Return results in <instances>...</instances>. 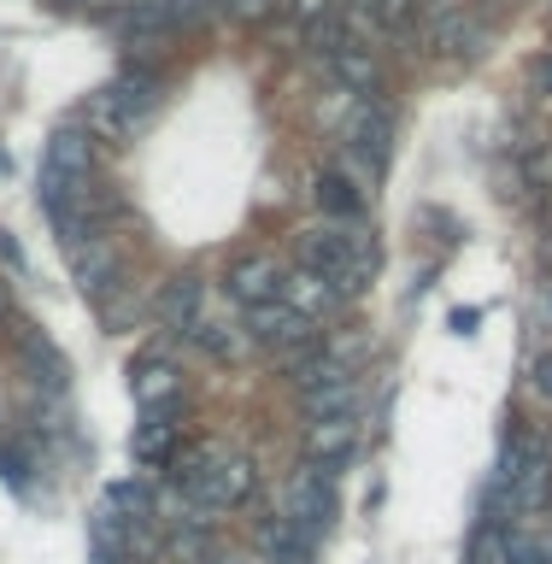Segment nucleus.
<instances>
[{
  "mask_svg": "<svg viewBox=\"0 0 552 564\" xmlns=\"http://www.w3.org/2000/svg\"><path fill=\"white\" fill-rule=\"evenodd\" d=\"M294 253H300V271H317L324 282H335L347 300L370 289V276H377V247L359 224H312L294 236Z\"/></svg>",
  "mask_w": 552,
  "mask_h": 564,
  "instance_id": "f257e3e1",
  "label": "nucleus"
},
{
  "mask_svg": "<svg viewBox=\"0 0 552 564\" xmlns=\"http://www.w3.org/2000/svg\"><path fill=\"white\" fill-rule=\"evenodd\" d=\"M165 106V77L148 65H136V70H123L118 83H106L95 106H88V130L95 135H136V130H148L153 112Z\"/></svg>",
  "mask_w": 552,
  "mask_h": 564,
  "instance_id": "f03ea898",
  "label": "nucleus"
},
{
  "mask_svg": "<svg viewBox=\"0 0 552 564\" xmlns=\"http://www.w3.org/2000/svg\"><path fill=\"white\" fill-rule=\"evenodd\" d=\"M224 7L229 0H136V7L118 18V35L130 47H153V42H171V35H183V30L212 24Z\"/></svg>",
  "mask_w": 552,
  "mask_h": 564,
  "instance_id": "7ed1b4c3",
  "label": "nucleus"
},
{
  "mask_svg": "<svg viewBox=\"0 0 552 564\" xmlns=\"http://www.w3.org/2000/svg\"><path fill=\"white\" fill-rule=\"evenodd\" d=\"M342 153H347V176L382 183L388 159H394V112L382 100H359L353 118L342 123Z\"/></svg>",
  "mask_w": 552,
  "mask_h": 564,
  "instance_id": "20e7f679",
  "label": "nucleus"
},
{
  "mask_svg": "<svg viewBox=\"0 0 552 564\" xmlns=\"http://www.w3.org/2000/svg\"><path fill=\"white\" fill-rule=\"evenodd\" d=\"M282 518H289L300 535H324V529L335 523V470L329 465H300L289 482H282Z\"/></svg>",
  "mask_w": 552,
  "mask_h": 564,
  "instance_id": "39448f33",
  "label": "nucleus"
},
{
  "mask_svg": "<svg viewBox=\"0 0 552 564\" xmlns=\"http://www.w3.org/2000/svg\"><path fill=\"white\" fill-rule=\"evenodd\" d=\"M247 341H259V347L282 352V359H294V352L317 347L324 335H317V324H312L306 312H294L289 300H271V306H253V312H247Z\"/></svg>",
  "mask_w": 552,
  "mask_h": 564,
  "instance_id": "423d86ee",
  "label": "nucleus"
},
{
  "mask_svg": "<svg viewBox=\"0 0 552 564\" xmlns=\"http://www.w3.org/2000/svg\"><path fill=\"white\" fill-rule=\"evenodd\" d=\"M95 141L88 123H59L42 153V183H95Z\"/></svg>",
  "mask_w": 552,
  "mask_h": 564,
  "instance_id": "0eeeda50",
  "label": "nucleus"
},
{
  "mask_svg": "<svg viewBox=\"0 0 552 564\" xmlns=\"http://www.w3.org/2000/svg\"><path fill=\"white\" fill-rule=\"evenodd\" d=\"M224 289H229V300H241V306L253 312V306H271V300H282V289H289V271H282L271 253H247V259L229 264Z\"/></svg>",
  "mask_w": 552,
  "mask_h": 564,
  "instance_id": "6e6552de",
  "label": "nucleus"
},
{
  "mask_svg": "<svg viewBox=\"0 0 552 564\" xmlns=\"http://www.w3.org/2000/svg\"><path fill=\"white\" fill-rule=\"evenodd\" d=\"M65 259H71V276L83 282V294H95L100 306H106L112 289H118V253H112V241H106V236H77V241H65Z\"/></svg>",
  "mask_w": 552,
  "mask_h": 564,
  "instance_id": "1a4fd4ad",
  "label": "nucleus"
},
{
  "mask_svg": "<svg viewBox=\"0 0 552 564\" xmlns=\"http://www.w3.org/2000/svg\"><path fill=\"white\" fill-rule=\"evenodd\" d=\"M176 441H183V423H171V405H159V412H148V423H136L130 453H136V465L159 470L176 458Z\"/></svg>",
  "mask_w": 552,
  "mask_h": 564,
  "instance_id": "9d476101",
  "label": "nucleus"
},
{
  "mask_svg": "<svg viewBox=\"0 0 552 564\" xmlns=\"http://www.w3.org/2000/svg\"><path fill=\"white\" fill-rule=\"evenodd\" d=\"M312 194H317V212H324L329 224H359V218H365V188H359V176L324 171Z\"/></svg>",
  "mask_w": 552,
  "mask_h": 564,
  "instance_id": "9b49d317",
  "label": "nucleus"
},
{
  "mask_svg": "<svg viewBox=\"0 0 552 564\" xmlns=\"http://www.w3.org/2000/svg\"><path fill=\"white\" fill-rule=\"evenodd\" d=\"M282 300H289L294 312H306L312 324H317V317H335V312L347 306V294L335 289V282H324L317 271H294V276H289V289H282Z\"/></svg>",
  "mask_w": 552,
  "mask_h": 564,
  "instance_id": "f8f14e48",
  "label": "nucleus"
},
{
  "mask_svg": "<svg viewBox=\"0 0 552 564\" xmlns=\"http://www.w3.org/2000/svg\"><path fill=\"white\" fill-rule=\"evenodd\" d=\"M201 300H206V289H201V276H171L165 289H159V300H153V312L165 317V324H171L176 335H188L194 324H201Z\"/></svg>",
  "mask_w": 552,
  "mask_h": 564,
  "instance_id": "ddd939ff",
  "label": "nucleus"
},
{
  "mask_svg": "<svg viewBox=\"0 0 552 564\" xmlns=\"http://www.w3.org/2000/svg\"><path fill=\"white\" fill-rule=\"evenodd\" d=\"M359 447V423L353 417H324V423H306V458L312 465H342V458Z\"/></svg>",
  "mask_w": 552,
  "mask_h": 564,
  "instance_id": "4468645a",
  "label": "nucleus"
},
{
  "mask_svg": "<svg viewBox=\"0 0 552 564\" xmlns=\"http://www.w3.org/2000/svg\"><path fill=\"white\" fill-rule=\"evenodd\" d=\"M176 400H183V377H176V365L141 359L136 365V405H141V412H159V405H176Z\"/></svg>",
  "mask_w": 552,
  "mask_h": 564,
  "instance_id": "2eb2a0df",
  "label": "nucleus"
},
{
  "mask_svg": "<svg viewBox=\"0 0 552 564\" xmlns=\"http://www.w3.org/2000/svg\"><path fill=\"white\" fill-rule=\"evenodd\" d=\"M483 35H488V24H483L476 12H465V7L441 12L435 24H430V42H435V53H476V47H483Z\"/></svg>",
  "mask_w": 552,
  "mask_h": 564,
  "instance_id": "dca6fc26",
  "label": "nucleus"
},
{
  "mask_svg": "<svg viewBox=\"0 0 552 564\" xmlns=\"http://www.w3.org/2000/svg\"><path fill=\"white\" fill-rule=\"evenodd\" d=\"M259 546H264V553H271L277 564H312V535H300L289 518L259 523Z\"/></svg>",
  "mask_w": 552,
  "mask_h": 564,
  "instance_id": "f3484780",
  "label": "nucleus"
},
{
  "mask_svg": "<svg viewBox=\"0 0 552 564\" xmlns=\"http://www.w3.org/2000/svg\"><path fill=\"white\" fill-rule=\"evenodd\" d=\"M329 70H335V83L342 88H353V95H370V88H377V59H370V47L365 42H347L342 53H329Z\"/></svg>",
  "mask_w": 552,
  "mask_h": 564,
  "instance_id": "a211bd4d",
  "label": "nucleus"
},
{
  "mask_svg": "<svg viewBox=\"0 0 552 564\" xmlns=\"http://www.w3.org/2000/svg\"><path fill=\"white\" fill-rule=\"evenodd\" d=\"M188 341L201 347L206 359H241V352H247L241 335H236V329H224V324H212V317H201V324L188 329Z\"/></svg>",
  "mask_w": 552,
  "mask_h": 564,
  "instance_id": "6ab92c4d",
  "label": "nucleus"
},
{
  "mask_svg": "<svg viewBox=\"0 0 552 564\" xmlns=\"http://www.w3.org/2000/svg\"><path fill=\"white\" fill-rule=\"evenodd\" d=\"M423 0H370V7H359V24H377V30H405L418 18Z\"/></svg>",
  "mask_w": 552,
  "mask_h": 564,
  "instance_id": "aec40b11",
  "label": "nucleus"
},
{
  "mask_svg": "<svg viewBox=\"0 0 552 564\" xmlns=\"http://www.w3.org/2000/svg\"><path fill=\"white\" fill-rule=\"evenodd\" d=\"M24 470H30V458H24V453H18V447H12V441H7V435H0V482H7V488H18V494H24Z\"/></svg>",
  "mask_w": 552,
  "mask_h": 564,
  "instance_id": "412c9836",
  "label": "nucleus"
},
{
  "mask_svg": "<svg viewBox=\"0 0 552 564\" xmlns=\"http://www.w3.org/2000/svg\"><path fill=\"white\" fill-rule=\"evenodd\" d=\"M0 259H7L12 271H24V253H18V247H12V236H7V229H0Z\"/></svg>",
  "mask_w": 552,
  "mask_h": 564,
  "instance_id": "4be33fe9",
  "label": "nucleus"
},
{
  "mask_svg": "<svg viewBox=\"0 0 552 564\" xmlns=\"http://www.w3.org/2000/svg\"><path fill=\"white\" fill-rule=\"evenodd\" d=\"M535 88H541V95H552V53L535 65Z\"/></svg>",
  "mask_w": 552,
  "mask_h": 564,
  "instance_id": "5701e85b",
  "label": "nucleus"
},
{
  "mask_svg": "<svg viewBox=\"0 0 552 564\" xmlns=\"http://www.w3.org/2000/svg\"><path fill=\"white\" fill-rule=\"evenodd\" d=\"M535 388L552 400V359H541V365H535Z\"/></svg>",
  "mask_w": 552,
  "mask_h": 564,
  "instance_id": "b1692460",
  "label": "nucleus"
},
{
  "mask_svg": "<svg viewBox=\"0 0 552 564\" xmlns=\"http://www.w3.org/2000/svg\"><path fill=\"white\" fill-rule=\"evenodd\" d=\"M430 7V18H441V12H453V7H465V0H423Z\"/></svg>",
  "mask_w": 552,
  "mask_h": 564,
  "instance_id": "393cba45",
  "label": "nucleus"
},
{
  "mask_svg": "<svg viewBox=\"0 0 552 564\" xmlns=\"http://www.w3.org/2000/svg\"><path fill=\"white\" fill-rule=\"evenodd\" d=\"M0 171H7V153H0Z\"/></svg>",
  "mask_w": 552,
  "mask_h": 564,
  "instance_id": "a878e982",
  "label": "nucleus"
},
{
  "mask_svg": "<svg viewBox=\"0 0 552 564\" xmlns=\"http://www.w3.org/2000/svg\"><path fill=\"white\" fill-rule=\"evenodd\" d=\"M59 7H77V0H59Z\"/></svg>",
  "mask_w": 552,
  "mask_h": 564,
  "instance_id": "bb28decb",
  "label": "nucleus"
}]
</instances>
